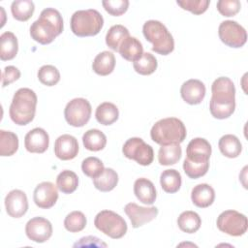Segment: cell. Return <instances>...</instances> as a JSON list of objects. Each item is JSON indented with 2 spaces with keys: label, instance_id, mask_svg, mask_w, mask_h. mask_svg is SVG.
I'll return each mask as SVG.
<instances>
[{
  "label": "cell",
  "instance_id": "cell-15",
  "mask_svg": "<svg viewBox=\"0 0 248 248\" xmlns=\"http://www.w3.org/2000/svg\"><path fill=\"white\" fill-rule=\"evenodd\" d=\"M5 207L8 215L11 217H22L28 209V200L26 194L18 189L10 191L5 198Z\"/></svg>",
  "mask_w": 248,
  "mask_h": 248
},
{
  "label": "cell",
  "instance_id": "cell-32",
  "mask_svg": "<svg viewBox=\"0 0 248 248\" xmlns=\"http://www.w3.org/2000/svg\"><path fill=\"white\" fill-rule=\"evenodd\" d=\"M181 182V175L176 170H165L161 173L160 184L162 189L167 193H176L180 189Z\"/></svg>",
  "mask_w": 248,
  "mask_h": 248
},
{
  "label": "cell",
  "instance_id": "cell-22",
  "mask_svg": "<svg viewBox=\"0 0 248 248\" xmlns=\"http://www.w3.org/2000/svg\"><path fill=\"white\" fill-rule=\"evenodd\" d=\"M118 52L127 61L135 62L143 54V47L141 43L135 37L126 38L119 46Z\"/></svg>",
  "mask_w": 248,
  "mask_h": 248
},
{
  "label": "cell",
  "instance_id": "cell-40",
  "mask_svg": "<svg viewBox=\"0 0 248 248\" xmlns=\"http://www.w3.org/2000/svg\"><path fill=\"white\" fill-rule=\"evenodd\" d=\"M104 169L103 162L97 157H87L81 163L82 172L92 179L101 174Z\"/></svg>",
  "mask_w": 248,
  "mask_h": 248
},
{
  "label": "cell",
  "instance_id": "cell-42",
  "mask_svg": "<svg viewBox=\"0 0 248 248\" xmlns=\"http://www.w3.org/2000/svg\"><path fill=\"white\" fill-rule=\"evenodd\" d=\"M104 9L111 16H119L123 15L129 7L128 0H104L102 1Z\"/></svg>",
  "mask_w": 248,
  "mask_h": 248
},
{
  "label": "cell",
  "instance_id": "cell-11",
  "mask_svg": "<svg viewBox=\"0 0 248 248\" xmlns=\"http://www.w3.org/2000/svg\"><path fill=\"white\" fill-rule=\"evenodd\" d=\"M218 34L220 40L230 47H241L247 41L246 30L233 20L221 22L218 28Z\"/></svg>",
  "mask_w": 248,
  "mask_h": 248
},
{
  "label": "cell",
  "instance_id": "cell-23",
  "mask_svg": "<svg viewBox=\"0 0 248 248\" xmlns=\"http://www.w3.org/2000/svg\"><path fill=\"white\" fill-rule=\"evenodd\" d=\"M18 50V43L13 32L7 31L0 36V58L2 61L12 60Z\"/></svg>",
  "mask_w": 248,
  "mask_h": 248
},
{
  "label": "cell",
  "instance_id": "cell-44",
  "mask_svg": "<svg viewBox=\"0 0 248 248\" xmlns=\"http://www.w3.org/2000/svg\"><path fill=\"white\" fill-rule=\"evenodd\" d=\"M20 78V71L15 66H7L2 72V86L5 87Z\"/></svg>",
  "mask_w": 248,
  "mask_h": 248
},
{
  "label": "cell",
  "instance_id": "cell-20",
  "mask_svg": "<svg viewBox=\"0 0 248 248\" xmlns=\"http://www.w3.org/2000/svg\"><path fill=\"white\" fill-rule=\"evenodd\" d=\"M134 193L137 199L144 204H153L157 194L154 184L147 178H138L134 183Z\"/></svg>",
  "mask_w": 248,
  "mask_h": 248
},
{
  "label": "cell",
  "instance_id": "cell-18",
  "mask_svg": "<svg viewBox=\"0 0 248 248\" xmlns=\"http://www.w3.org/2000/svg\"><path fill=\"white\" fill-rule=\"evenodd\" d=\"M180 94L187 104L198 105L202 102L205 96V86L201 80L191 78L181 85Z\"/></svg>",
  "mask_w": 248,
  "mask_h": 248
},
{
  "label": "cell",
  "instance_id": "cell-10",
  "mask_svg": "<svg viewBox=\"0 0 248 248\" xmlns=\"http://www.w3.org/2000/svg\"><path fill=\"white\" fill-rule=\"evenodd\" d=\"M122 152L126 158L135 160L141 166L150 165L154 159L153 148L140 138L127 140L122 147Z\"/></svg>",
  "mask_w": 248,
  "mask_h": 248
},
{
  "label": "cell",
  "instance_id": "cell-30",
  "mask_svg": "<svg viewBox=\"0 0 248 248\" xmlns=\"http://www.w3.org/2000/svg\"><path fill=\"white\" fill-rule=\"evenodd\" d=\"M128 37H130V33L125 26L121 24L112 25L106 35V44L110 49L118 51L120 45Z\"/></svg>",
  "mask_w": 248,
  "mask_h": 248
},
{
  "label": "cell",
  "instance_id": "cell-14",
  "mask_svg": "<svg viewBox=\"0 0 248 248\" xmlns=\"http://www.w3.org/2000/svg\"><path fill=\"white\" fill-rule=\"evenodd\" d=\"M58 199L57 187L49 182L44 181L38 184L33 193V200L35 204L44 209L52 207Z\"/></svg>",
  "mask_w": 248,
  "mask_h": 248
},
{
  "label": "cell",
  "instance_id": "cell-17",
  "mask_svg": "<svg viewBox=\"0 0 248 248\" xmlns=\"http://www.w3.org/2000/svg\"><path fill=\"white\" fill-rule=\"evenodd\" d=\"M49 144L48 134L43 128H34L24 138V146L28 152L44 153Z\"/></svg>",
  "mask_w": 248,
  "mask_h": 248
},
{
  "label": "cell",
  "instance_id": "cell-1",
  "mask_svg": "<svg viewBox=\"0 0 248 248\" xmlns=\"http://www.w3.org/2000/svg\"><path fill=\"white\" fill-rule=\"evenodd\" d=\"M211 92L209 110L212 116L217 119L230 117L235 108V88L233 82L227 77H220L213 81Z\"/></svg>",
  "mask_w": 248,
  "mask_h": 248
},
{
  "label": "cell",
  "instance_id": "cell-39",
  "mask_svg": "<svg viewBox=\"0 0 248 248\" xmlns=\"http://www.w3.org/2000/svg\"><path fill=\"white\" fill-rule=\"evenodd\" d=\"M38 78L44 85L53 86L60 80V73L52 65H44L38 71Z\"/></svg>",
  "mask_w": 248,
  "mask_h": 248
},
{
  "label": "cell",
  "instance_id": "cell-21",
  "mask_svg": "<svg viewBox=\"0 0 248 248\" xmlns=\"http://www.w3.org/2000/svg\"><path fill=\"white\" fill-rule=\"evenodd\" d=\"M215 199L214 189L206 184L202 183L196 185L191 192V200L193 203L201 208H205L211 205Z\"/></svg>",
  "mask_w": 248,
  "mask_h": 248
},
{
  "label": "cell",
  "instance_id": "cell-4",
  "mask_svg": "<svg viewBox=\"0 0 248 248\" xmlns=\"http://www.w3.org/2000/svg\"><path fill=\"white\" fill-rule=\"evenodd\" d=\"M186 135L183 122L176 117H168L157 121L150 131L151 140L160 145L181 143Z\"/></svg>",
  "mask_w": 248,
  "mask_h": 248
},
{
  "label": "cell",
  "instance_id": "cell-12",
  "mask_svg": "<svg viewBox=\"0 0 248 248\" xmlns=\"http://www.w3.org/2000/svg\"><path fill=\"white\" fill-rule=\"evenodd\" d=\"M25 233L30 240L43 243L52 235V225L44 217H34L26 223Z\"/></svg>",
  "mask_w": 248,
  "mask_h": 248
},
{
  "label": "cell",
  "instance_id": "cell-38",
  "mask_svg": "<svg viewBox=\"0 0 248 248\" xmlns=\"http://www.w3.org/2000/svg\"><path fill=\"white\" fill-rule=\"evenodd\" d=\"M209 169V161L206 162H193L185 158L183 162V170L185 173L192 179L203 176Z\"/></svg>",
  "mask_w": 248,
  "mask_h": 248
},
{
  "label": "cell",
  "instance_id": "cell-36",
  "mask_svg": "<svg viewBox=\"0 0 248 248\" xmlns=\"http://www.w3.org/2000/svg\"><path fill=\"white\" fill-rule=\"evenodd\" d=\"M157 59L150 52H143L142 56L137 61L133 62L134 70L142 76L153 74L157 69Z\"/></svg>",
  "mask_w": 248,
  "mask_h": 248
},
{
  "label": "cell",
  "instance_id": "cell-27",
  "mask_svg": "<svg viewBox=\"0 0 248 248\" xmlns=\"http://www.w3.org/2000/svg\"><path fill=\"white\" fill-rule=\"evenodd\" d=\"M118 183V174L110 168L104 169L101 174L93 178V184L101 192H109L115 188Z\"/></svg>",
  "mask_w": 248,
  "mask_h": 248
},
{
  "label": "cell",
  "instance_id": "cell-37",
  "mask_svg": "<svg viewBox=\"0 0 248 248\" xmlns=\"http://www.w3.org/2000/svg\"><path fill=\"white\" fill-rule=\"evenodd\" d=\"M86 226V217L81 211H72L64 220V227L70 232H78Z\"/></svg>",
  "mask_w": 248,
  "mask_h": 248
},
{
  "label": "cell",
  "instance_id": "cell-28",
  "mask_svg": "<svg viewBox=\"0 0 248 248\" xmlns=\"http://www.w3.org/2000/svg\"><path fill=\"white\" fill-rule=\"evenodd\" d=\"M82 142L87 150L100 151L107 144V137L98 129H90L83 134Z\"/></svg>",
  "mask_w": 248,
  "mask_h": 248
},
{
  "label": "cell",
  "instance_id": "cell-3",
  "mask_svg": "<svg viewBox=\"0 0 248 248\" xmlns=\"http://www.w3.org/2000/svg\"><path fill=\"white\" fill-rule=\"evenodd\" d=\"M37 95L30 88H19L14 95L9 114L12 121L17 125H27L35 116Z\"/></svg>",
  "mask_w": 248,
  "mask_h": 248
},
{
  "label": "cell",
  "instance_id": "cell-34",
  "mask_svg": "<svg viewBox=\"0 0 248 248\" xmlns=\"http://www.w3.org/2000/svg\"><path fill=\"white\" fill-rule=\"evenodd\" d=\"M18 149V138L10 131L0 130V155L12 156Z\"/></svg>",
  "mask_w": 248,
  "mask_h": 248
},
{
  "label": "cell",
  "instance_id": "cell-16",
  "mask_svg": "<svg viewBox=\"0 0 248 248\" xmlns=\"http://www.w3.org/2000/svg\"><path fill=\"white\" fill-rule=\"evenodd\" d=\"M78 153V140L68 134L58 137L54 143L55 156L63 161L74 159Z\"/></svg>",
  "mask_w": 248,
  "mask_h": 248
},
{
  "label": "cell",
  "instance_id": "cell-26",
  "mask_svg": "<svg viewBox=\"0 0 248 248\" xmlns=\"http://www.w3.org/2000/svg\"><path fill=\"white\" fill-rule=\"evenodd\" d=\"M119 116V111L117 107L109 102H104L99 105L96 108L95 117L97 121L105 126L111 125L114 123Z\"/></svg>",
  "mask_w": 248,
  "mask_h": 248
},
{
  "label": "cell",
  "instance_id": "cell-29",
  "mask_svg": "<svg viewBox=\"0 0 248 248\" xmlns=\"http://www.w3.org/2000/svg\"><path fill=\"white\" fill-rule=\"evenodd\" d=\"M182 150L179 143L161 145L158 152V161L162 166H170L177 163L181 158Z\"/></svg>",
  "mask_w": 248,
  "mask_h": 248
},
{
  "label": "cell",
  "instance_id": "cell-8",
  "mask_svg": "<svg viewBox=\"0 0 248 248\" xmlns=\"http://www.w3.org/2000/svg\"><path fill=\"white\" fill-rule=\"evenodd\" d=\"M217 228L232 236H240L247 231V217L236 210H225L217 218Z\"/></svg>",
  "mask_w": 248,
  "mask_h": 248
},
{
  "label": "cell",
  "instance_id": "cell-43",
  "mask_svg": "<svg viewBox=\"0 0 248 248\" xmlns=\"http://www.w3.org/2000/svg\"><path fill=\"white\" fill-rule=\"evenodd\" d=\"M241 8L238 0H219L217 2V10L224 16H235Z\"/></svg>",
  "mask_w": 248,
  "mask_h": 248
},
{
  "label": "cell",
  "instance_id": "cell-5",
  "mask_svg": "<svg viewBox=\"0 0 248 248\" xmlns=\"http://www.w3.org/2000/svg\"><path fill=\"white\" fill-rule=\"evenodd\" d=\"M145 39L153 46L152 50L161 54L168 55L174 49V41L167 27L158 20H147L142 27Z\"/></svg>",
  "mask_w": 248,
  "mask_h": 248
},
{
  "label": "cell",
  "instance_id": "cell-25",
  "mask_svg": "<svg viewBox=\"0 0 248 248\" xmlns=\"http://www.w3.org/2000/svg\"><path fill=\"white\" fill-rule=\"evenodd\" d=\"M221 153L228 158H236L240 155L242 145L237 137L232 134L223 136L218 142Z\"/></svg>",
  "mask_w": 248,
  "mask_h": 248
},
{
  "label": "cell",
  "instance_id": "cell-35",
  "mask_svg": "<svg viewBox=\"0 0 248 248\" xmlns=\"http://www.w3.org/2000/svg\"><path fill=\"white\" fill-rule=\"evenodd\" d=\"M35 10L34 3L31 0H16L11 5V12L16 20H28Z\"/></svg>",
  "mask_w": 248,
  "mask_h": 248
},
{
  "label": "cell",
  "instance_id": "cell-6",
  "mask_svg": "<svg viewBox=\"0 0 248 248\" xmlns=\"http://www.w3.org/2000/svg\"><path fill=\"white\" fill-rule=\"evenodd\" d=\"M72 32L78 37H88L97 35L103 25L102 15L94 9L79 10L73 14L71 17Z\"/></svg>",
  "mask_w": 248,
  "mask_h": 248
},
{
  "label": "cell",
  "instance_id": "cell-45",
  "mask_svg": "<svg viewBox=\"0 0 248 248\" xmlns=\"http://www.w3.org/2000/svg\"><path fill=\"white\" fill-rule=\"evenodd\" d=\"M81 246H97V247H107V244L101 241L98 237L95 236H85L79 239L78 242L74 244V247H81Z\"/></svg>",
  "mask_w": 248,
  "mask_h": 248
},
{
  "label": "cell",
  "instance_id": "cell-13",
  "mask_svg": "<svg viewBox=\"0 0 248 248\" xmlns=\"http://www.w3.org/2000/svg\"><path fill=\"white\" fill-rule=\"evenodd\" d=\"M124 211L129 217L132 227L137 229L156 218L158 215V208L155 206L144 207L140 206L135 202H129L125 205Z\"/></svg>",
  "mask_w": 248,
  "mask_h": 248
},
{
  "label": "cell",
  "instance_id": "cell-7",
  "mask_svg": "<svg viewBox=\"0 0 248 248\" xmlns=\"http://www.w3.org/2000/svg\"><path fill=\"white\" fill-rule=\"evenodd\" d=\"M94 225L99 231L113 239L123 237L128 230L126 221L111 210L100 211L95 217Z\"/></svg>",
  "mask_w": 248,
  "mask_h": 248
},
{
  "label": "cell",
  "instance_id": "cell-33",
  "mask_svg": "<svg viewBox=\"0 0 248 248\" xmlns=\"http://www.w3.org/2000/svg\"><path fill=\"white\" fill-rule=\"evenodd\" d=\"M56 186L62 193L71 194L75 192L78 186V177L76 172L64 170L57 175Z\"/></svg>",
  "mask_w": 248,
  "mask_h": 248
},
{
  "label": "cell",
  "instance_id": "cell-9",
  "mask_svg": "<svg viewBox=\"0 0 248 248\" xmlns=\"http://www.w3.org/2000/svg\"><path fill=\"white\" fill-rule=\"evenodd\" d=\"M91 112V105L86 99L75 98L66 105L64 116L69 125L73 127H82L89 121Z\"/></svg>",
  "mask_w": 248,
  "mask_h": 248
},
{
  "label": "cell",
  "instance_id": "cell-19",
  "mask_svg": "<svg viewBox=\"0 0 248 248\" xmlns=\"http://www.w3.org/2000/svg\"><path fill=\"white\" fill-rule=\"evenodd\" d=\"M187 159L193 162L209 161L211 155V145L203 138H195L187 145Z\"/></svg>",
  "mask_w": 248,
  "mask_h": 248
},
{
  "label": "cell",
  "instance_id": "cell-31",
  "mask_svg": "<svg viewBox=\"0 0 248 248\" xmlns=\"http://www.w3.org/2000/svg\"><path fill=\"white\" fill-rule=\"evenodd\" d=\"M177 225L182 232L187 233H194L200 229L202 225V219L197 212L187 210L179 215L177 219Z\"/></svg>",
  "mask_w": 248,
  "mask_h": 248
},
{
  "label": "cell",
  "instance_id": "cell-24",
  "mask_svg": "<svg viewBox=\"0 0 248 248\" xmlns=\"http://www.w3.org/2000/svg\"><path fill=\"white\" fill-rule=\"evenodd\" d=\"M115 67V57L110 51L100 52L93 60L92 69L99 76H108L111 74Z\"/></svg>",
  "mask_w": 248,
  "mask_h": 248
},
{
  "label": "cell",
  "instance_id": "cell-2",
  "mask_svg": "<svg viewBox=\"0 0 248 248\" xmlns=\"http://www.w3.org/2000/svg\"><path fill=\"white\" fill-rule=\"evenodd\" d=\"M63 31V19L60 13L53 8L42 11L40 17L30 26L31 38L42 45H48Z\"/></svg>",
  "mask_w": 248,
  "mask_h": 248
},
{
  "label": "cell",
  "instance_id": "cell-41",
  "mask_svg": "<svg viewBox=\"0 0 248 248\" xmlns=\"http://www.w3.org/2000/svg\"><path fill=\"white\" fill-rule=\"evenodd\" d=\"M176 3L183 10L189 11L194 15H202L207 10L210 4V1L209 0H182V1L177 0Z\"/></svg>",
  "mask_w": 248,
  "mask_h": 248
}]
</instances>
